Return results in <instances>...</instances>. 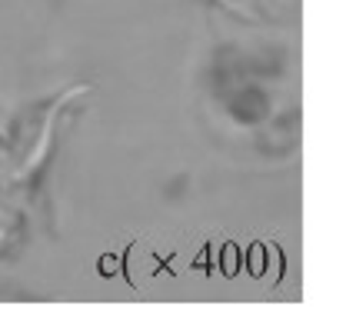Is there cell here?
Listing matches in <instances>:
<instances>
[{
    "label": "cell",
    "instance_id": "6da1fadb",
    "mask_svg": "<svg viewBox=\"0 0 356 313\" xmlns=\"http://www.w3.org/2000/svg\"><path fill=\"white\" fill-rule=\"evenodd\" d=\"M27 156L0 137V257L14 243L27 204Z\"/></svg>",
    "mask_w": 356,
    "mask_h": 313
}]
</instances>
